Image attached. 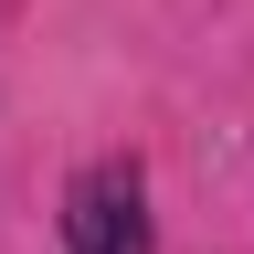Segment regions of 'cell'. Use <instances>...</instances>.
Wrapping results in <instances>:
<instances>
[{
	"mask_svg": "<svg viewBox=\"0 0 254 254\" xmlns=\"http://www.w3.org/2000/svg\"><path fill=\"white\" fill-rule=\"evenodd\" d=\"M64 254H159L148 244V170L138 159H95L64 190Z\"/></svg>",
	"mask_w": 254,
	"mask_h": 254,
	"instance_id": "1",
	"label": "cell"
}]
</instances>
